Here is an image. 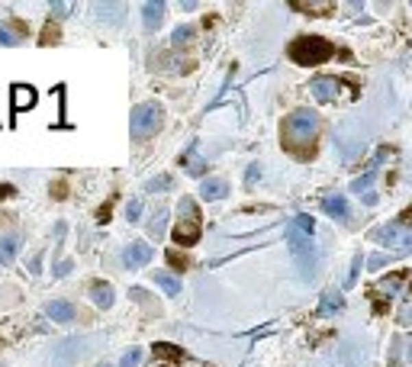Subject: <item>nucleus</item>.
Wrapping results in <instances>:
<instances>
[{
	"instance_id": "23",
	"label": "nucleus",
	"mask_w": 412,
	"mask_h": 367,
	"mask_svg": "<svg viewBox=\"0 0 412 367\" xmlns=\"http://www.w3.org/2000/svg\"><path fill=\"white\" fill-rule=\"evenodd\" d=\"M58 36H62V26H58V20H49V23H45L43 39H39V43H43V45H52V43H58Z\"/></svg>"
},
{
	"instance_id": "15",
	"label": "nucleus",
	"mask_w": 412,
	"mask_h": 367,
	"mask_svg": "<svg viewBox=\"0 0 412 367\" xmlns=\"http://www.w3.org/2000/svg\"><path fill=\"white\" fill-rule=\"evenodd\" d=\"M45 313L52 322H71L74 319V306L68 300H52V303H45Z\"/></svg>"
},
{
	"instance_id": "17",
	"label": "nucleus",
	"mask_w": 412,
	"mask_h": 367,
	"mask_svg": "<svg viewBox=\"0 0 412 367\" xmlns=\"http://www.w3.org/2000/svg\"><path fill=\"white\" fill-rule=\"evenodd\" d=\"M152 355L155 357H165V361H171V364H178V361H184V348H178V345H171V342H155L152 345Z\"/></svg>"
},
{
	"instance_id": "9",
	"label": "nucleus",
	"mask_w": 412,
	"mask_h": 367,
	"mask_svg": "<svg viewBox=\"0 0 412 367\" xmlns=\"http://www.w3.org/2000/svg\"><path fill=\"white\" fill-rule=\"evenodd\" d=\"M36 87L32 84H13L10 100H13V113H23V110H32L36 106Z\"/></svg>"
},
{
	"instance_id": "27",
	"label": "nucleus",
	"mask_w": 412,
	"mask_h": 367,
	"mask_svg": "<svg viewBox=\"0 0 412 367\" xmlns=\"http://www.w3.org/2000/svg\"><path fill=\"white\" fill-rule=\"evenodd\" d=\"M165 254H168L171 268H178V271H187V254H180L178 248H171V252H165Z\"/></svg>"
},
{
	"instance_id": "38",
	"label": "nucleus",
	"mask_w": 412,
	"mask_h": 367,
	"mask_svg": "<svg viewBox=\"0 0 412 367\" xmlns=\"http://www.w3.org/2000/svg\"><path fill=\"white\" fill-rule=\"evenodd\" d=\"M258 174H261V168H258V165H252V168H248V184H254V180H258Z\"/></svg>"
},
{
	"instance_id": "20",
	"label": "nucleus",
	"mask_w": 412,
	"mask_h": 367,
	"mask_svg": "<svg viewBox=\"0 0 412 367\" xmlns=\"http://www.w3.org/2000/svg\"><path fill=\"white\" fill-rule=\"evenodd\" d=\"M296 13H313V16H328L335 13V3H290Z\"/></svg>"
},
{
	"instance_id": "42",
	"label": "nucleus",
	"mask_w": 412,
	"mask_h": 367,
	"mask_svg": "<svg viewBox=\"0 0 412 367\" xmlns=\"http://www.w3.org/2000/svg\"><path fill=\"white\" fill-rule=\"evenodd\" d=\"M97 367H113V364H97Z\"/></svg>"
},
{
	"instance_id": "2",
	"label": "nucleus",
	"mask_w": 412,
	"mask_h": 367,
	"mask_svg": "<svg viewBox=\"0 0 412 367\" xmlns=\"http://www.w3.org/2000/svg\"><path fill=\"white\" fill-rule=\"evenodd\" d=\"M287 55H290V62L303 64V68H316V64L335 58V45L322 36H300L287 45Z\"/></svg>"
},
{
	"instance_id": "35",
	"label": "nucleus",
	"mask_w": 412,
	"mask_h": 367,
	"mask_svg": "<svg viewBox=\"0 0 412 367\" xmlns=\"http://www.w3.org/2000/svg\"><path fill=\"white\" fill-rule=\"evenodd\" d=\"M52 13H55V16H64V13H71V3H52Z\"/></svg>"
},
{
	"instance_id": "25",
	"label": "nucleus",
	"mask_w": 412,
	"mask_h": 367,
	"mask_svg": "<svg viewBox=\"0 0 412 367\" xmlns=\"http://www.w3.org/2000/svg\"><path fill=\"white\" fill-rule=\"evenodd\" d=\"M138 361H142V348H129L126 355L119 357V367H138Z\"/></svg>"
},
{
	"instance_id": "16",
	"label": "nucleus",
	"mask_w": 412,
	"mask_h": 367,
	"mask_svg": "<svg viewBox=\"0 0 412 367\" xmlns=\"http://www.w3.org/2000/svg\"><path fill=\"white\" fill-rule=\"evenodd\" d=\"M341 306H345V300H341L339 290H326L319 300V316H339Z\"/></svg>"
},
{
	"instance_id": "10",
	"label": "nucleus",
	"mask_w": 412,
	"mask_h": 367,
	"mask_svg": "<svg viewBox=\"0 0 412 367\" xmlns=\"http://www.w3.org/2000/svg\"><path fill=\"white\" fill-rule=\"evenodd\" d=\"M165 3L161 0H148V3H142V23H145V29L148 32H155L161 29V23H165Z\"/></svg>"
},
{
	"instance_id": "21",
	"label": "nucleus",
	"mask_w": 412,
	"mask_h": 367,
	"mask_svg": "<svg viewBox=\"0 0 412 367\" xmlns=\"http://www.w3.org/2000/svg\"><path fill=\"white\" fill-rule=\"evenodd\" d=\"M94 10H97V16L113 20V26H119V20H123V7H119V3H97Z\"/></svg>"
},
{
	"instance_id": "13",
	"label": "nucleus",
	"mask_w": 412,
	"mask_h": 367,
	"mask_svg": "<svg viewBox=\"0 0 412 367\" xmlns=\"http://www.w3.org/2000/svg\"><path fill=\"white\" fill-rule=\"evenodd\" d=\"M90 300H94L100 309H110L113 300H117V294H113V287H110L106 281H94L90 283Z\"/></svg>"
},
{
	"instance_id": "40",
	"label": "nucleus",
	"mask_w": 412,
	"mask_h": 367,
	"mask_svg": "<svg viewBox=\"0 0 412 367\" xmlns=\"http://www.w3.org/2000/svg\"><path fill=\"white\" fill-rule=\"evenodd\" d=\"M10 193H13V187H0V200H3V197H10Z\"/></svg>"
},
{
	"instance_id": "22",
	"label": "nucleus",
	"mask_w": 412,
	"mask_h": 367,
	"mask_svg": "<svg viewBox=\"0 0 412 367\" xmlns=\"http://www.w3.org/2000/svg\"><path fill=\"white\" fill-rule=\"evenodd\" d=\"M406 281H409V274H390V277H383V290L387 294H400L406 287Z\"/></svg>"
},
{
	"instance_id": "29",
	"label": "nucleus",
	"mask_w": 412,
	"mask_h": 367,
	"mask_svg": "<svg viewBox=\"0 0 412 367\" xmlns=\"http://www.w3.org/2000/svg\"><path fill=\"white\" fill-rule=\"evenodd\" d=\"M20 43H23L20 36H13V32L7 29L3 23H0V45H20Z\"/></svg>"
},
{
	"instance_id": "5",
	"label": "nucleus",
	"mask_w": 412,
	"mask_h": 367,
	"mask_svg": "<svg viewBox=\"0 0 412 367\" xmlns=\"http://www.w3.org/2000/svg\"><path fill=\"white\" fill-rule=\"evenodd\" d=\"M370 239L377 241V245H387L393 252V258L412 254V229H406L400 222H393V226H377V229L370 232Z\"/></svg>"
},
{
	"instance_id": "7",
	"label": "nucleus",
	"mask_w": 412,
	"mask_h": 367,
	"mask_svg": "<svg viewBox=\"0 0 412 367\" xmlns=\"http://www.w3.org/2000/svg\"><path fill=\"white\" fill-rule=\"evenodd\" d=\"M309 91H313V97H316V100H322V104H332V100H339L341 78H332V74H322V78H316V81L309 84Z\"/></svg>"
},
{
	"instance_id": "31",
	"label": "nucleus",
	"mask_w": 412,
	"mask_h": 367,
	"mask_svg": "<svg viewBox=\"0 0 412 367\" xmlns=\"http://www.w3.org/2000/svg\"><path fill=\"white\" fill-rule=\"evenodd\" d=\"M361 264H364V258H361V254H354V264H351V274H348V287H354V283H358V274H361Z\"/></svg>"
},
{
	"instance_id": "28",
	"label": "nucleus",
	"mask_w": 412,
	"mask_h": 367,
	"mask_svg": "<svg viewBox=\"0 0 412 367\" xmlns=\"http://www.w3.org/2000/svg\"><path fill=\"white\" fill-rule=\"evenodd\" d=\"M3 26H7V29H10L13 36H20V39H26V36H29V26H26L23 20H7Z\"/></svg>"
},
{
	"instance_id": "41",
	"label": "nucleus",
	"mask_w": 412,
	"mask_h": 367,
	"mask_svg": "<svg viewBox=\"0 0 412 367\" xmlns=\"http://www.w3.org/2000/svg\"><path fill=\"white\" fill-rule=\"evenodd\" d=\"M409 361H412V338H409Z\"/></svg>"
},
{
	"instance_id": "32",
	"label": "nucleus",
	"mask_w": 412,
	"mask_h": 367,
	"mask_svg": "<svg viewBox=\"0 0 412 367\" xmlns=\"http://www.w3.org/2000/svg\"><path fill=\"white\" fill-rule=\"evenodd\" d=\"M138 213H142V203H138V200H129V203H126V220H129V222H136V220H138Z\"/></svg>"
},
{
	"instance_id": "26",
	"label": "nucleus",
	"mask_w": 412,
	"mask_h": 367,
	"mask_svg": "<svg viewBox=\"0 0 412 367\" xmlns=\"http://www.w3.org/2000/svg\"><path fill=\"white\" fill-rule=\"evenodd\" d=\"M370 184H374V171L354 180V184H351V193H364V197H367V187H370Z\"/></svg>"
},
{
	"instance_id": "4",
	"label": "nucleus",
	"mask_w": 412,
	"mask_h": 367,
	"mask_svg": "<svg viewBox=\"0 0 412 367\" xmlns=\"http://www.w3.org/2000/svg\"><path fill=\"white\" fill-rule=\"evenodd\" d=\"M287 241H290V252H293V261L300 268V274L306 281H313L319 268V252H316V245H313V235L306 229H300L296 222H290L287 226Z\"/></svg>"
},
{
	"instance_id": "33",
	"label": "nucleus",
	"mask_w": 412,
	"mask_h": 367,
	"mask_svg": "<svg viewBox=\"0 0 412 367\" xmlns=\"http://www.w3.org/2000/svg\"><path fill=\"white\" fill-rule=\"evenodd\" d=\"M187 43H191V26H180L174 32V45H187Z\"/></svg>"
},
{
	"instance_id": "12",
	"label": "nucleus",
	"mask_w": 412,
	"mask_h": 367,
	"mask_svg": "<svg viewBox=\"0 0 412 367\" xmlns=\"http://www.w3.org/2000/svg\"><path fill=\"white\" fill-rule=\"evenodd\" d=\"M200 197L206 200V203H213V200H226L229 197V184L222 178H206L200 184Z\"/></svg>"
},
{
	"instance_id": "11",
	"label": "nucleus",
	"mask_w": 412,
	"mask_h": 367,
	"mask_svg": "<svg viewBox=\"0 0 412 367\" xmlns=\"http://www.w3.org/2000/svg\"><path fill=\"white\" fill-rule=\"evenodd\" d=\"M152 245H145V241H132L126 248V254H123V261L129 264V268H142V264L152 261Z\"/></svg>"
},
{
	"instance_id": "19",
	"label": "nucleus",
	"mask_w": 412,
	"mask_h": 367,
	"mask_svg": "<svg viewBox=\"0 0 412 367\" xmlns=\"http://www.w3.org/2000/svg\"><path fill=\"white\" fill-rule=\"evenodd\" d=\"M152 281L158 283V287H161V290H165L168 296H178V294H180V281H178V277H174L171 271H155V274H152Z\"/></svg>"
},
{
	"instance_id": "3",
	"label": "nucleus",
	"mask_w": 412,
	"mask_h": 367,
	"mask_svg": "<svg viewBox=\"0 0 412 367\" xmlns=\"http://www.w3.org/2000/svg\"><path fill=\"white\" fill-rule=\"evenodd\" d=\"M174 241L180 248H191L197 245L203 235V216H200V206L193 203V197H180V206H178V222L171 229Z\"/></svg>"
},
{
	"instance_id": "30",
	"label": "nucleus",
	"mask_w": 412,
	"mask_h": 367,
	"mask_svg": "<svg viewBox=\"0 0 412 367\" xmlns=\"http://www.w3.org/2000/svg\"><path fill=\"white\" fill-rule=\"evenodd\" d=\"M145 187L152 190V193H155V190H168V187H171V178H168V174H161V178H155V180H148Z\"/></svg>"
},
{
	"instance_id": "34",
	"label": "nucleus",
	"mask_w": 412,
	"mask_h": 367,
	"mask_svg": "<svg viewBox=\"0 0 412 367\" xmlns=\"http://www.w3.org/2000/svg\"><path fill=\"white\" fill-rule=\"evenodd\" d=\"M390 258H393V254H374V258L367 261V268H370V271H380V268L390 261Z\"/></svg>"
},
{
	"instance_id": "14",
	"label": "nucleus",
	"mask_w": 412,
	"mask_h": 367,
	"mask_svg": "<svg viewBox=\"0 0 412 367\" xmlns=\"http://www.w3.org/2000/svg\"><path fill=\"white\" fill-rule=\"evenodd\" d=\"M20 232H7V235H0V261L3 264H13L16 252H20Z\"/></svg>"
},
{
	"instance_id": "1",
	"label": "nucleus",
	"mask_w": 412,
	"mask_h": 367,
	"mask_svg": "<svg viewBox=\"0 0 412 367\" xmlns=\"http://www.w3.org/2000/svg\"><path fill=\"white\" fill-rule=\"evenodd\" d=\"M319 132H322L319 113L309 110V106H300V110H293V113L287 116L284 126H280V145L296 161H313L319 148Z\"/></svg>"
},
{
	"instance_id": "36",
	"label": "nucleus",
	"mask_w": 412,
	"mask_h": 367,
	"mask_svg": "<svg viewBox=\"0 0 412 367\" xmlns=\"http://www.w3.org/2000/svg\"><path fill=\"white\" fill-rule=\"evenodd\" d=\"M71 271V261H62V264H55V277H64V274Z\"/></svg>"
},
{
	"instance_id": "6",
	"label": "nucleus",
	"mask_w": 412,
	"mask_h": 367,
	"mask_svg": "<svg viewBox=\"0 0 412 367\" xmlns=\"http://www.w3.org/2000/svg\"><path fill=\"white\" fill-rule=\"evenodd\" d=\"M161 126V106L158 104H138L136 110H132V116H129V132H132V139H148L155 129Z\"/></svg>"
},
{
	"instance_id": "8",
	"label": "nucleus",
	"mask_w": 412,
	"mask_h": 367,
	"mask_svg": "<svg viewBox=\"0 0 412 367\" xmlns=\"http://www.w3.org/2000/svg\"><path fill=\"white\" fill-rule=\"evenodd\" d=\"M322 213H326V216H332V220H339V222H351L348 200L339 197V193H328V197H322Z\"/></svg>"
},
{
	"instance_id": "24",
	"label": "nucleus",
	"mask_w": 412,
	"mask_h": 367,
	"mask_svg": "<svg viewBox=\"0 0 412 367\" xmlns=\"http://www.w3.org/2000/svg\"><path fill=\"white\" fill-rule=\"evenodd\" d=\"M180 161H184V168L191 171L193 178H200L203 171H206V165H203V161H200V158H197V155H184V158H180Z\"/></svg>"
},
{
	"instance_id": "18",
	"label": "nucleus",
	"mask_w": 412,
	"mask_h": 367,
	"mask_svg": "<svg viewBox=\"0 0 412 367\" xmlns=\"http://www.w3.org/2000/svg\"><path fill=\"white\" fill-rule=\"evenodd\" d=\"M165 229H168V206H155L152 220H148V235H152V239H161Z\"/></svg>"
},
{
	"instance_id": "37",
	"label": "nucleus",
	"mask_w": 412,
	"mask_h": 367,
	"mask_svg": "<svg viewBox=\"0 0 412 367\" xmlns=\"http://www.w3.org/2000/svg\"><path fill=\"white\" fill-rule=\"evenodd\" d=\"M400 325H409L412 329V309H402L400 313Z\"/></svg>"
},
{
	"instance_id": "39",
	"label": "nucleus",
	"mask_w": 412,
	"mask_h": 367,
	"mask_svg": "<svg viewBox=\"0 0 412 367\" xmlns=\"http://www.w3.org/2000/svg\"><path fill=\"white\" fill-rule=\"evenodd\" d=\"M64 190H68V184H64V180H58V184H55V197H64Z\"/></svg>"
}]
</instances>
